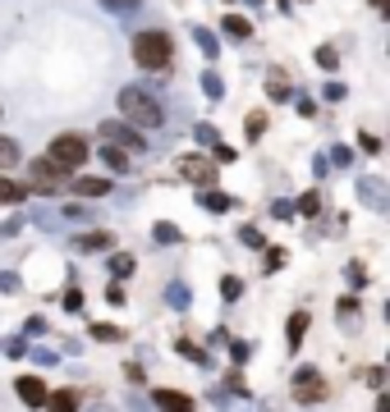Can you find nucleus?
Returning a JSON list of instances; mask_svg holds the SVG:
<instances>
[{
	"instance_id": "nucleus-1",
	"label": "nucleus",
	"mask_w": 390,
	"mask_h": 412,
	"mask_svg": "<svg viewBox=\"0 0 390 412\" xmlns=\"http://www.w3.org/2000/svg\"><path fill=\"white\" fill-rule=\"evenodd\" d=\"M120 115L133 124V129H161V120H165L161 101H156L147 87H124L120 92Z\"/></svg>"
},
{
	"instance_id": "nucleus-2",
	"label": "nucleus",
	"mask_w": 390,
	"mask_h": 412,
	"mask_svg": "<svg viewBox=\"0 0 390 412\" xmlns=\"http://www.w3.org/2000/svg\"><path fill=\"white\" fill-rule=\"evenodd\" d=\"M170 55H174V42H170V33H161V28H152V33H138V37H133V64L147 69V74H161V69H170Z\"/></svg>"
},
{
	"instance_id": "nucleus-3",
	"label": "nucleus",
	"mask_w": 390,
	"mask_h": 412,
	"mask_svg": "<svg viewBox=\"0 0 390 412\" xmlns=\"http://www.w3.org/2000/svg\"><path fill=\"white\" fill-rule=\"evenodd\" d=\"M74 170H65V165H55L51 156H42V161H28L23 165V188L28 193H60L65 183H69Z\"/></svg>"
},
{
	"instance_id": "nucleus-4",
	"label": "nucleus",
	"mask_w": 390,
	"mask_h": 412,
	"mask_svg": "<svg viewBox=\"0 0 390 412\" xmlns=\"http://www.w3.org/2000/svg\"><path fill=\"white\" fill-rule=\"evenodd\" d=\"M289 394H294V404H321V399H326V376H321L317 367H299Z\"/></svg>"
},
{
	"instance_id": "nucleus-5",
	"label": "nucleus",
	"mask_w": 390,
	"mask_h": 412,
	"mask_svg": "<svg viewBox=\"0 0 390 412\" xmlns=\"http://www.w3.org/2000/svg\"><path fill=\"white\" fill-rule=\"evenodd\" d=\"M46 156H51L55 165H65V170H78V165L87 161V142L78 133H60V137H51V151Z\"/></svg>"
},
{
	"instance_id": "nucleus-6",
	"label": "nucleus",
	"mask_w": 390,
	"mask_h": 412,
	"mask_svg": "<svg viewBox=\"0 0 390 412\" xmlns=\"http://www.w3.org/2000/svg\"><path fill=\"white\" fill-rule=\"evenodd\" d=\"M179 179L198 183V188L216 183V165H211V156H184V161H179Z\"/></svg>"
},
{
	"instance_id": "nucleus-7",
	"label": "nucleus",
	"mask_w": 390,
	"mask_h": 412,
	"mask_svg": "<svg viewBox=\"0 0 390 412\" xmlns=\"http://www.w3.org/2000/svg\"><path fill=\"white\" fill-rule=\"evenodd\" d=\"M101 142H111V147H124V151H143V137L129 129V124H101Z\"/></svg>"
},
{
	"instance_id": "nucleus-8",
	"label": "nucleus",
	"mask_w": 390,
	"mask_h": 412,
	"mask_svg": "<svg viewBox=\"0 0 390 412\" xmlns=\"http://www.w3.org/2000/svg\"><path fill=\"white\" fill-rule=\"evenodd\" d=\"M14 394L23 399L28 408H42V404H46V380H42V376H18V380H14Z\"/></svg>"
},
{
	"instance_id": "nucleus-9",
	"label": "nucleus",
	"mask_w": 390,
	"mask_h": 412,
	"mask_svg": "<svg viewBox=\"0 0 390 412\" xmlns=\"http://www.w3.org/2000/svg\"><path fill=\"white\" fill-rule=\"evenodd\" d=\"M69 183H74L78 198H106V193H111V179H101V174H96V179L83 174V179H69Z\"/></svg>"
},
{
	"instance_id": "nucleus-10",
	"label": "nucleus",
	"mask_w": 390,
	"mask_h": 412,
	"mask_svg": "<svg viewBox=\"0 0 390 412\" xmlns=\"http://www.w3.org/2000/svg\"><path fill=\"white\" fill-rule=\"evenodd\" d=\"M198 202H202V206H207V211H216V215H221V211H230V206H234V198H230V193H221V188H211V183H207V188H202V193H198Z\"/></svg>"
},
{
	"instance_id": "nucleus-11",
	"label": "nucleus",
	"mask_w": 390,
	"mask_h": 412,
	"mask_svg": "<svg viewBox=\"0 0 390 412\" xmlns=\"http://www.w3.org/2000/svg\"><path fill=\"white\" fill-rule=\"evenodd\" d=\"M101 161L111 165L115 174H129V170H133V165H129V151H124V147H111V142L101 147Z\"/></svg>"
},
{
	"instance_id": "nucleus-12",
	"label": "nucleus",
	"mask_w": 390,
	"mask_h": 412,
	"mask_svg": "<svg viewBox=\"0 0 390 412\" xmlns=\"http://www.w3.org/2000/svg\"><path fill=\"white\" fill-rule=\"evenodd\" d=\"M0 202H5V206H18V202H28V188H23V183H14V179H5V174H0Z\"/></svg>"
},
{
	"instance_id": "nucleus-13",
	"label": "nucleus",
	"mask_w": 390,
	"mask_h": 412,
	"mask_svg": "<svg viewBox=\"0 0 390 412\" xmlns=\"http://www.w3.org/2000/svg\"><path fill=\"white\" fill-rule=\"evenodd\" d=\"M308 311H294V316H289V353L299 348V343H303V335H308Z\"/></svg>"
},
{
	"instance_id": "nucleus-14",
	"label": "nucleus",
	"mask_w": 390,
	"mask_h": 412,
	"mask_svg": "<svg viewBox=\"0 0 390 412\" xmlns=\"http://www.w3.org/2000/svg\"><path fill=\"white\" fill-rule=\"evenodd\" d=\"M152 399H156L161 408H179V412H184V408H193V399H189V394H179V389H156Z\"/></svg>"
},
{
	"instance_id": "nucleus-15",
	"label": "nucleus",
	"mask_w": 390,
	"mask_h": 412,
	"mask_svg": "<svg viewBox=\"0 0 390 412\" xmlns=\"http://www.w3.org/2000/svg\"><path fill=\"white\" fill-rule=\"evenodd\" d=\"M78 248H83V252H106V248H111V234H106V229H92V234H83V239H78Z\"/></svg>"
},
{
	"instance_id": "nucleus-16",
	"label": "nucleus",
	"mask_w": 390,
	"mask_h": 412,
	"mask_svg": "<svg viewBox=\"0 0 390 412\" xmlns=\"http://www.w3.org/2000/svg\"><path fill=\"white\" fill-rule=\"evenodd\" d=\"M267 96H271V101H289V96H294V92H289V78L285 74H271L267 78Z\"/></svg>"
},
{
	"instance_id": "nucleus-17",
	"label": "nucleus",
	"mask_w": 390,
	"mask_h": 412,
	"mask_svg": "<svg viewBox=\"0 0 390 412\" xmlns=\"http://www.w3.org/2000/svg\"><path fill=\"white\" fill-rule=\"evenodd\" d=\"M111 270L120 275V280H129V275L138 270V261H133V252H115V257H111Z\"/></svg>"
},
{
	"instance_id": "nucleus-18",
	"label": "nucleus",
	"mask_w": 390,
	"mask_h": 412,
	"mask_svg": "<svg viewBox=\"0 0 390 412\" xmlns=\"http://www.w3.org/2000/svg\"><path fill=\"white\" fill-rule=\"evenodd\" d=\"M193 42L202 46V55H207V60H216V51H221V46H216V33H207V28H193Z\"/></svg>"
},
{
	"instance_id": "nucleus-19",
	"label": "nucleus",
	"mask_w": 390,
	"mask_h": 412,
	"mask_svg": "<svg viewBox=\"0 0 390 412\" xmlns=\"http://www.w3.org/2000/svg\"><path fill=\"white\" fill-rule=\"evenodd\" d=\"M9 165H18V142L0 133V170H9Z\"/></svg>"
},
{
	"instance_id": "nucleus-20",
	"label": "nucleus",
	"mask_w": 390,
	"mask_h": 412,
	"mask_svg": "<svg viewBox=\"0 0 390 412\" xmlns=\"http://www.w3.org/2000/svg\"><path fill=\"white\" fill-rule=\"evenodd\" d=\"M202 92H207V101H221V96H225V83L207 69V74H202Z\"/></svg>"
},
{
	"instance_id": "nucleus-21",
	"label": "nucleus",
	"mask_w": 390,
	"mask_h": 412,
	"mask_svg": "<svg viewBox=\"0 0 390 412\" xmlns=\"http://www.w3.org/2000/svg\"><path fill=\"white\" fill-rule=\"evenodd\" d=\"M294 211H299V215H317V211H321V193H317V188H308L303 198H299Z\"/></svg>"
},
{
	"instance_id": "nucleus-22",
	"label": "nucleus",
	"mask_w": 390,
	"mask_h": 412,
	"mask_svg": "<svg viewBox=\"0 0 390 412\" xmlns=\"http://www.w3.org/2000/svg\"><path fill=\"white\" fill-rule=\"evenodd\" d=\"M46 404H51V408H78L83 399H78L74 389H55V394H46Z\"/></svg>"
},
{
	"instance_id": "nucleus-23",
	"label": "nucleus",
	"mask_w": 390,
	"mask_h": 412,
	"mask_svg": "<svg viewBox=\"0 0 390 412\" xmlns=\"http://www.w3.org/2000/svg\"><path fill=\"white\" fill-rule=\"evenodd\" d=\"M248 33H252V23H248V18H225V37H234V42H243Z\"/></svg>"
},
{
	"instance_id": "nucleus-24",
	"label": "nucleus",
	"mask_w": 390,
	"mask_h": 412,
	"mask_svg": "<svg viewBox=\"0 0 390 412\" xmlns=\"http://www.w3.org/2000/svg\"><path fill=\"white\" fill-rule=\"evenodd\" d=\"M239 293H243V280H239V275H225V280H221V298H225V302H234Z\"/></svg>"
},
{
	"instance_id": "nucleus-25",
	"label": "nucleus",
	"mask_w": 390,
	"mask_h": 412,
	"mask_svg": "<svg viewBox=\"0 0 390 412\" xmlns=\"http://www.w3.org/2000/svg\"><path fill=\"white\" fill-rule=\"evenodd\" d=\"M317 64L326 69V74H335V69H340V55H335V46H321V51H317Z\"/></svg>"
},
{
	"instance_id": "nucleus-26",
	"label": "nucleus",
	"mask_w": 390,
	"mask_h": 412,
	"mask_svg": "<svg viewBox=\"0 0 390 412\" xmlns=\"http://www.w3.org/2000/svg\"><path fill=\"white\" fill-rule=\"evenodd\" d=\"M262 133H267V115H262V110H252V115H248V142H257Z\"/></svg>"
},
{
	"instance_id": "nucleus-27",
	"label": "nucleus",
	"mask_w": 390,
	"mask_h": 412,
	"mask_svg": "<svg viewBox=\"0 0 390 412\" xmlns=\"http://www.w3.org/2000/svg\"><path fill=\"white\" fill-rule=\"evenodd\" d=\"M156 243H179V224L161 220V224H156Z\"/></svg>"
},
{
	"instance_id": "nucleus-28",
	"label": "nucleus",
	"mask_w": 390,
	"mask_h": 412,
	"mask_svg": "<svg viewBox=\"0 0 390 412\" xmlns=\"http://www.w3.org/2000/svg\"><path fill=\"white\" fill-rule=\"evenodd\" d=\"M92 335H96V339H106V343H120V339H124V330H120V326H92Z\"/></svg>"
},
{
	"instance_id": "nucleus-29",
	"label": "nucleus",
	"mask_w": 390,
	"mask_h": 412,
	"mask_svg": "<svg viewBox=\"0 0 390 412\" xmlns=\"http://www.w3.org/2000/svg\"><path fill=\"white\" fill-rule=\"evenodd\" d=\"M349 284H354V289H363V284H367V270H363V261H349Z\"/></svg>"
},
{
	"instance_id": "nucleus-30",
	"label": "nucleus",
	"mask_w": 390,
	"mask_h": 412,
	"mask_svg": "<svg viewBox=\"0 0 390 412\" xmlns=\"http://www.w3.org/2000/svg\"><path fill=\"white\" fill-rule=\"evenodd\" d=\"M358 376H363V380H367V385H372V389H381V385H386V371H381V367H363V371H358Z\"/></svg>"
},
{
	"instance_id": "nucleus-31",
	"label": "nucleus",
	"mask_w": 390,
	"mask_h": 412,
	"mask_svg": "<svg viewBox=\"0 0 390 412\" xmlns=\"http://www.w3.org/2000/svg\"><path fill=\"white\" fill-rule=\"evenodd\" d=\"M363 198H372V206H381V198H386V188L377 179H363Z\"/></svg>"
},
{
	"instance_id": "nucleus-32",
	"label": "nucleus",
	"mask_w": 390,
	"mask_h": 412,
	"mask_svg": "<svg viewBox=\"0 0 390 412\" xmlns=\"http://www.w3.org/2000/svg\"><path fill=\"white\" fill-rule=\"evenodd\" d=\"M239 239H243V248H267V239H262L252 224H248V229H239Z\"/></svg>"
},
{
	"instance_id": "nucleus-33",
	"label": "nucleus",
	"mask_w": 390,
	"mask_h": 412,
	"mask_svg": "<svg viewBox=\"0 0 390 412\" xmlns=\"http://www.w3.org/2000/svg\"><path fill=\"white\" fill-rule=\"evenodd\" d=\"M285 266V248H267V270H280Z\"/></svg>"
},
{
	"instance_id": "nucleus-34",
	"label": "nucleus",
	"mask_w": 390,
	"mask_h": 412,
	"mask_svg": "<svg viewBox=\"0 0 390 412\" xmlns=\"http://www.w3.org/2000/svg\"><path fill=\"white\" fill-rule=\"evenodd\" d=\"M225 389H230V394H248V385H243L239 371H230V376H225Z\"/></svg>"
},
{
	"instance_id": "nucleus-35",
	"label": "nucleus",
	"mask_w": 390,
	"mask_h": 412,
	"mask_svg": "<svg viewBox=\"0 0 390 412\" xmlns=\"http://www.w3.org/2000/svg\"><path fill=\"white\" fill-rule=\"evenodd\" d=\"M198 147H216V129L211 124H198Z\"/></svg>"
},
{
	"instance_id": "nucleus-36",
	"label": "nucleus",
	"mask_w": 390,
	"mask_h": 412,
	"mask_svg": "<svg viewBox=\"0 0 390 412\" xmlns=\"http://www.w3.org/2000/svg\"><path fill=\"white\" fill-rule=\"evenodd\" d=\"M271 215H276V220H289V215H299V211H294V202H276Z\"/></svg>"
},
{
	"instance_id": "nucleus-37",
	"label": "nucleus",
	"mask_w": 390,
	"mask_h": 412,
	"mask_svg": "<svg viewBox=\"0 0 390 412\" xmlns=\"http://www.w3.org/2000/svg\"><path fill=\"white\" fill-rule=\"evenodd\" d=\"M321 92H326V101H345V83H326Z\"/></svg>"
},
{
	"instance_id": "nucleus-38",
	"label": "nucleus",
	"mask_w": 390,
	"mask_h": 412,
	"mask_svg": "<svg viewBox=\"0 0 390 412\" xmlns=\"http://www.w3.org/2000/svg\"><path fill=\"white\" fill-rule=\"evenodd\" d=\"M230 357H234V362H248V357H252V348H248V343L239 339V343H234V348H230Z\"/></svg>"
},
{
	"instance_id": "nucleus-39",
	"label": "nucleus",
	"mask_w": 390,
	"mask_h": 412,
	"mask_svg": "<svg viewBox=\"0 0 390 412\" xmlns=\"http://www.w3.org/2000/svg\"><path fill=\"white\" fill-rule=\"evenodd\" d=\"M101 5H106V9H120V14H124V9H138V0H101Z\"/></svg>"
},
{
	"instance_id": "nucleus-40",
	"label": "nucleus",
	"mask_w": 390,
	"mask_h": 412,
	"mask_svg": "<svg viewBox=\"0 0 390 412\" xmlns=\"http://www.w3.org/2000/svg\"><path fill=\"white\" fill-rule=\"evenodd\" d=\"M330 161H335V165H349V161H354V151H349V147H335V151H330Z\"/></svg>"
},
{
	"instance_id": "nucleus-41",
	"label": "nucleus",
	"mask_w": 390,
	"mask_h": 412,
	"mask_svg": "<svg viewBox=\"0 0 390 412\" xmlns=\"http://www.w3.org/2000/svg\"><path fill=\"white\" fill-rule=\"evenodd\" d=\"M5 353H9V357H23L28 343H23V339H9V343H5Z\"/></svg>"
},
{
	"instance_id": "nucleus-42",
	"label": "nucleus",
	"mask_w": 390,
	"mask_h": 412,
	"mask_svg": "<svg viewBox=\"0 0 390 412\" xmlns=\"http://www.w3.org/2000/svg\"><path fill=\"white\" fill-rule=\"evenodd\" d=\"M65 307H69V311H78V307H83V293H78V289H69V293H65Z\"/></svg>"
},
{
	"instance_id": "nucleus-43",
	"label": "nucleus",
	"mask_w": 390,
	"mask_h": 412,
	"mask_svg": "<svg viewBox=\"0 0 390 412\" xmlns=\"http://www.w3.org/2000/svg\"><path fill=\"white\" fill-rule=\"evenodd\" d=\"M358 142H363V151H372V156H377V151H381V142H377V137H372V133H363V137H358Z\"/></svg>"
},
{
	"instance_id": "nucleus-44",
	"label": "nucleus",
	"mask_w": 390,
	"mask_h": 412,
	"mask_svg": "<svg viewBox=\"0 0 390 412\" xmlns=\"http://www.w3.org/2000/svg\"><path fill=\"white\" fill-rule=\"evenodd\" d=\"M372 5H377V9H381V5H386V0H372Z\"/></svg>"
}]
</instances>
